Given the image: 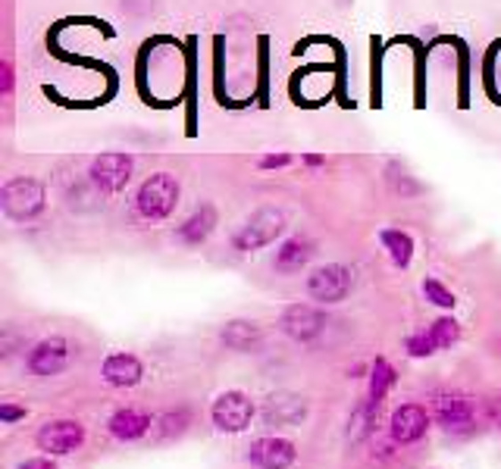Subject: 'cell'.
Masks as SVG:
<instances>
[{"label": "cell", "mask_w": 501, "mask_h": 469, "mask_svg": "<svg viewBox=\"0 0 501 469\" xmlns=\"http://www.w3.org/2000/svg\"><path fill=\"white\" fill-rule=\"evenodd\" d=\"M182 197V185L173 172H154L148 176L136 191V213L148 222H160L169 219L173 210L179 207Z\"/></svg>", "instance_id": "1"}, {"label": "cell", "mask_w": 501, "mask_h": 469, "mask_svg": "<svg viewBox=\"0 0 501 469\" xmlns=\"http://www.w3.org/2000/svg\"><path fill=\"white\" fill-rule=\"evenodd\" d=\"M47 207V191L38 178L32 176H16L4 182L0 188V210L13 222H32L45 213Z\"/></svg>", "instance_id": "2"}, {"label": "cell", "mask_w": 501, "mask_h": 469, "mask_svg": "<svg viewBox=\"0 0 501 469\" xmlns=\"http://www.w3.org/2000/svg\"><path fill=\"white\" fill-rule=\"evenodd\" d=\"M283 232H285V213L283 210L260 207L235 228V234H232V248H235L238 254H254V251L270 248Z\"/></svg>", "instance_id": "3"}, {"label": "cell", "mask_w": 501, "mask_h": 469, "mask_svg": "<svg viewBox=\"0 0 501 469\" xmlns=\"http://www.w3.org/2000/svg\"><path fill=\"white\" fill-rule=\"evenodd\" d=\"M132 172H136V157L126 153V151L97 153L88 166V178L94 182V188L101 191L103 197L126 191V185L132 182Z\"/></svg>", "instance_id": "4"}, {"label": "cell", "mask_w": 501, "mask_h": 469, "mask_svg": "<svg viewBox=\"0 0 501 469\" xmlns=\"http://www.w3.org/2000/svg\"><path fill=\"white\" fill-rule=\"evenodd\" d=\"M351 269L341 263H326L308 276V294L316 304H339L351 292Z\"/></svg>", "instance_id": "5"}, {"label": "cell", "mask_w": 501, "mask_h": 469, "mask_svg": "<svg viewBox=\"0 0 501 469\" xmlns=\"http://www.w3.org/2000/svg\"><path fill=\"white\" fill-rule=\"evenodd\" d=\"M210 416L219 432H244L250 425V416H254V404H250L248 394L226 391L213 400Z\"/></svg>", "instance_id": "6"}, {"label": "cell", "mask_w": 501, "mask_h": 469, "mask_svg": "<svg viewBox=\"0 0 501 469\" xmlns=\"http://www.w3.org/2000/svg\"><path fill=\"white\" fill-rule=\"evenodd\" d=\"M279 329L295 341H314L326 329V313L314 304H292L279 317Z\"/></svg>", "instance_id": "7"}, {"label": "cell", "mask_w": 501, "mask_h": 469, "mask_svg": "<svg viewBox=\"0 0 501 469\" xmlns=\"http://www.w3.org/2000/svg\"><path fill=\"white\" fill-rule=\"evenodd\" d=\"M70 357H72V350L66 338H60V335L45 338V341L35 344L32 354H29V369H32L35 375H57L70 366Z\"/></svg>", "instance_id": "8"}, {"label": "cell", "mask_w": 501, "mask_h": 469, "mask_svg": "<svg viewBox=\"0 0 501 469\" xmlns=\"http://www.w3.org/2000/svg\"><path fill=\"white\" fill-rule=\"evenodd\" d=\"M82 441H85V429L76 419H57V423H47L38 432V448L47 450V454H70Z\"/></svg>", "instance_id": "9"}, {"label": "cell", "mask_w": 501, "mask_h": 469, "mask_svg": "<svg viewBox=\"0 0 501 469\" xmlns=\"http://www.w3.org/2000/svg\"><path fill=\"white\" fill-rule=\"evenodd\" d=\"M295 457V444L285 441V438H258L250 444V463L260 469H289Z\"/></svg>", "instance_id": "10"}, {"label": "cell", "mask_w": 501, "mask_h": 469, "mask_svg": "<svg viewBox=\"0 0 501 469\" xmlns=\"http://www.w3.org/2000/svg\"><path fill=\"white\" fill-rule=\"evenodd\" d=\"M310 257H314V242L304 238V234H295V238H289V242L279 244L273 267H276V273H283V276H295L308 267Z\"/></svg>", "instance_id": "11"}, {"label": "cell", "mask_w": 501, "mask_h": 469, "mask_svg": "<svg viewBox=\"0 0 501 469\" xmlns=\"http://www.w3.org/2000/svg\"><path fill=\"white\" fill-rule=\"evenodd\" d=\"M217 222H219L217 207H213V203H201V207L176 228V238H179L182 244H204L213 234V228H217Z\"/></svg>", "instance_id": "12"}, {"label": "cell", "mask_w": 501, "mask_h": 469, "mask_svg": "<svg viewBox=\"0 0 501 469\" xmlns=\"http://www.w3.org/2000/svg\"><path fill=\"white\" fill-rule=\"evenodd\" d=\"M144 375V366L136 354H110L103 360V379L113 388H132Z\"/></svg>", "instance_id": "13"}, {"label": "cell", "mask_w": 501, "mask_h": 469, "mask_svg": "<svg viewBox=\"0 0 501 469\" xmlns=\"http://www.w3.org/2000/svg\"><path fill=\"white\" fill-rule=\"evenodd\" d=\"M426 425H430V416H426L423 407L405 404V407H398V410H395V416H392V438H395V441H401V444L417 441V438H423Z\"/></svg>", "instance_id": "14"}, {"label": "cell", "mask_w": 501, "mask_h": 469, "mask_svg": "<svg viewBox=\"0 0 501 469\" xmlns=\"http://www.w3.org/2000/svg\"><path fill=\"white\" fill-rule=\"evenodd\" d=\"M304 416H308V404L295 394H273L264 407V419L270 425H298Z\"/></svg>", "instance_id": "15"}, {"label": "cell", "mask_w": 501, "mask_h": 469, "mask_svg": "<svg viewBox=\"0 0 501 469\" xmlns=\"http://www.w3.org/2000/svg\"><path fill=\"white\" fill-rule=\"evenodd\" d=\"M219 338H223V344L232 350H250L260 344V325L250 323V319H232V323L223 325Z\"/></svg>", "instance_id": "16"}, {"label": "cell", "mask_w": 501, "mask_h": 469, "mask_svg": "<svg viewBox=\"0 0 501 469\" xmlns=\"http://www.w3.org/2000/svg\"><path fill=\"white\" fill-rule=\"evenodd\" d=\"M148 429H151V416L142 410H119L110 419V432H113V438H119V441H136V438H142Z\"/></svg>", "instance_id": "17"}, {"label": "cell", "mask_w": 501, "mask_h": 469, "mask_svg": "<svg viewBox=\"0 0 501 469\" xmlns=\"http://www.w3.org/2000/svg\"><path fill=\"white\" fill-rule=\"evenodd\" d=\"M380 242H382V248H386L389 260H392L395 267L398 269L411 267V260H414V238L411 234L401 232V228H382Z\"/></svg>", "instance_id": "18"}, {"label": "cell", "mask_w": 501, "mask_h": 469, "mask_svg": "<svg viewBox=\"0 0 501 469\" xmlns=\"http://www.w3.org/2000/svg\"><path fill=\"white\" fill-rule=\"evenodd\" d=\"M436 416L445 425H467L473 419V404L464 394H439L436 398Z\"/></svg>", "instance_id": "19"}, {"label": "cell", "mask_w": 501, "mask_h": 469, "mask_svg": "<svg viewBox=\"0 0 501 469\" xmlns=\"http://www.w3.org/2000/svg\"><path fill=\"white\" fill-rule=\"evenodd\" d=\"M395 382V369L389 366L386 360H376L373 363V375H370V400L373 404H380L386 398V391L392 388Z\"/></svg>", "instance_id": "20"}, {"label": "cell", "mask_w": 501, "mask_h": 469, "mask_svg": "<svg viewBox=\"0 0 501 469\" xmlns=\"http://www.w3.org/2000/svg\"><path fill=\"white\" fill-rule=\"evenodd\" d=\"M430 338H432V344H436V350L439 348H451V344L461 338V325H457L451 317H442V319H436V323L430 325Z\"/></svg>", "instance_id": "21"}, {"label": "cell", "mask_w": 501, "mask_h": 469, "mask_svg": "<svg viewBox=\"0 0 501 469\" xmlns=\"http://www.w3.org/2000/svg\"><path fill=\"white\" fill-rule=\"evenodd\" d=\"M373 400H366V404H360L357 410L351 413V423H348V438L351 441H360V438L370 432V425H373Z\"/></svg>", "instance_id": "22"}, {"label": "cell", "mask_w": 501, "mask_h": 469, "mask_svg": "<svg viewBox=\"0 0 501 469\" xmlns=\"http://www.w3.org/2000/svg\"><path fill=\"white\" fill-rule=\"evenodd\" d=\"M386 172H389V185H392V188L398 191L401 197H414V194H420V182H414V176H407L405 166L392 163Z\"/></svg>", "instance_id": "23"}, {"label": "cell", "mask_w": 501, "mask_h": 469, "mask_svg": "<svg viewBox=\"0 0 501 469\" xmlns=\"http://www.w3.org/2000/svg\"><path fill=\"white\" fill-rule=\"evenodd\" d=\"M423 294H426V300H430V304L442 307V310H451V307L457 304V298L439 279H423Z\"/></svg>", "instance_id": "24"}, {"label": "cell", "mask_w": 501, "mask_h": 469, "mask_svg": "<svg viewBox=\"0 0 501 469\" xmlns=\"http://www.w3.org/2000/svg\"><path fill=\"white\" fill-rule=\"evenodd\" d=\"M295 163V157L292 153H285V151H273V153H264V157L258 160V169H264V172H276V169H285V166H292Z\"/></svg>", "instance_id": "25"}, {"label": "cell", "mask_w": 501, "mask_h": 469, "mask_svg": "<svg viewBox=\"0 0 501 469\" xmlns=\"http://www.w3.org/2000/svg\"><path fill=\"white\" fill-rule=\"evenodd\" d=\"M407 354H411V357H430V354H436V344H432L430 332H420V335L407 338Z\"/></svg>", "instance_id": "26"}, {"label": "cell", "mask_w": 501, "mask_h": 469, "mask_svg": "<svg viewBox=\"0 0 501 469\" xmlns=\"http://www.w3.org/2000/svg\"><path fill=\"white\" fill-rule=\"evenodd\" d=\"M185 423H188V413H167V416L160 419V438L179 435V432L185 429Z\"/></svg>", "instance_id": "27"}, {"label": "cell", "mask_w": 501, "mask_h": 469, "mask_svg": "<svg viewBox=\"0 0 501 469\" xmlns=\"http://www.w3.org/2000/svg\"><path fill=\"white\" fill-rule=\"evenodd\" d=\"M13 88H16V70L10 60H4V63H0V95H4V101L13 97Z\"/></svg>", "instance_id": "28"}, {"label": "cell", "mask_w": 501, "mask_h": 469, "mask_svg": "<svg viewBox=\"0 0 501 469\" xmlns=\"http://www.w3.org/2000/svg\"><path fill=\"white\" fill-rule=\"evenodd\" d=\"M0 419H4V423H16V419H26V407L4 404V407H0Z\"/></svg>", "instance_id": "29"}, {"label": "cell", "mask_w": 501, "mask_h": 469, "mask_svg": "<svg viewBox=\"0 0 501 469\" xmlns=\"http://www.w3.org/2000/svg\"><path fill=\"white\" fill-rule=\"evenodd\" d=\"M301 166H308V169H320V166H326V157H323V153H301Z\"/></svg>", "instance_id": "30"}, {"label": "cell", "mask_w": 501, "mask_h": 469, "mask_svg": "<svg viewBox=\"0 0 501 469\" xmlns=\"http://www.w3.org/2000/svg\"><path fill=\"white\" fill-rule=\"evenodd\" d=\"M20 469H57V466H53V463L47 460V457H35V460H26V463H22Z\"/></svg>", "instance_id": "31"}]
</instances>
